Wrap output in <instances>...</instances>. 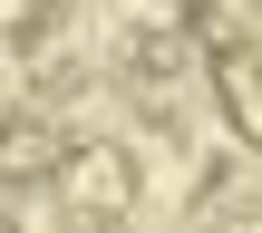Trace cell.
Listing matches in <instances>:
<instances>
[{"label": "cell", "instance_id": "cell-1", "mask_svg": "<svg viewBox=\"0 0 262 233\" xmlns=\"http://www.w3.org/2000/svg\"><path fill=\"white\" fill-rule=\"evenodd\" d=\"M185 19H194V58L214 78L224 126L262 156V0H185Z\"/></svg>", "mask_w": 262, "mask_h": 233}]
</instances>
